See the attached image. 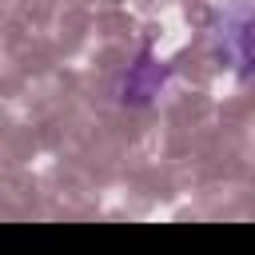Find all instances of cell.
Masks as SVG:
<instances>
[{
	"instance_id": "6da1fadb",
	"label": "cell",
	"mask_w": 255,
	"mask_h": 255,
	"mask_svg": "<svg viewBox=\"0 0 255 255\" xmlns=\"http://www.w3.org/2000/svg\"><path fill=\"white\" fill-rule=\"evenodd\" d=\"M147 72V56L139 60V68H131V76L124 80V100H131V104H143V100H151L155 96V88L163 84V68H151V76H143Z\"/></svg>"
},
{
	"instance_id": "7a4b0ae2",
	"label": "cell",
	"mask_w": 255,
	"mask_h": 255,
	"mask_svg": "<svg viewBox=\"0 0 255 255\" xmlns=\"http://www.w3.org/2000/svg\"><path fill=\"white\" fill-rule=\"evenodd\" d=\"M231 56H235V64H239L243 76H255V16H247L231 32Z\"/></svg>"
}]
</instances>
